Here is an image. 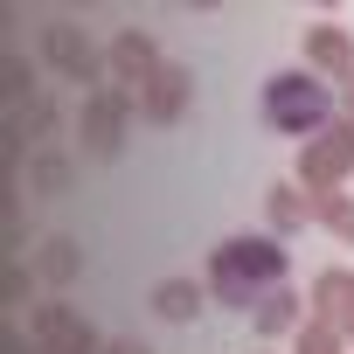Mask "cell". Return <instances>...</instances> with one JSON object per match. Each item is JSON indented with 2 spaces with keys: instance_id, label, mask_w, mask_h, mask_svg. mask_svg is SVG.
Instances as JSON below:
<instances>
[{
  "instance_id": "obj_1",
  "label": "cell",
  "mask_w": 354,
  "mask_h": 354,
  "mask_svg": "<svg viewBox=\"0 0 354 354\" xmlns=\"http://www.w3.org/2000/svg\"><path fill=\"white\" fill-rule=\"evenodd\" d=\"M285 278V257L271 250V243H230L223 257H216V285L230 292V299H257V292H271Z\"/></svg>"
},
{
  "instance_id": "obj_2",
  "label": "cell",
  "mask_w": 354,
  "mask_h": 354,
  "mask_svg": "<svg viewBox=\"0 0 354 354\" xmlns=\"http://www.w3.org/2000/svg\"><path fill=\"white\" fill-rule=\"evenodd\" d=\"M264 111H271V125H285V132H313V125L326 118V91H319L313 77H278V84L264 91Z\"/></svg>"
}]
</instances>
